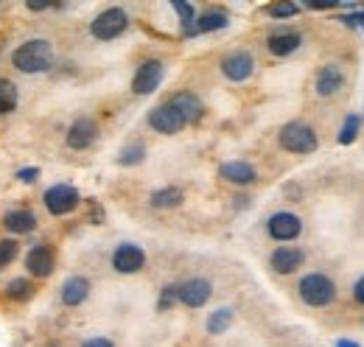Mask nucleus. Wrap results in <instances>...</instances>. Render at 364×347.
<instances>
[{
    "label": "nucleus",
    "instance_id": "nucleus-1",
    "mask_svg": "<svg viewBox=\"0 0 364 347\" xmlns=\"http://www.w3.org/2000/svg\"><path fill=\"white\" fill-rule=\"evenodd\" d=\"M56 62V53H53V45L43 40V37H34V40H26L14 53H11V65L26 73V76H37V73H48Z\"/></svg>",
    "mask_w": 364,
    "mask_h": 347
},
{
    "label": "nucleus",
    "instance_id": "nucleus-2",
    "mask_svg": "<svg viewBox=\"0 0 364 347\" xmlns=\"http://www.w3.org/2000/svg\"><path fill=\"white\" fill-rule=\"evenodd\" d=\"M336 294H339L336 280L325 272H309L297 283V297L309 308H328V305L336 303Z\"/></svg>",
    "mask_w": 364,
    "mask_h": 347
},
{
    "label": "nucleus",
    "instance_id": "nucleus-3",
    "mask_svg": "<svg viewBox=\"0 0 364 347\" xmlns=\"http://www.w3.org/2000/svg\"><path fill=\"white\" fill-rule=\"evenodd\" d=\"M277 146L289 154H314L319 149V134L306 121H289L277 132Z\"/></svg>",
    "mask_w": 364,
    "mask_h": 347
},
{
    "label": "nucleus",
    "instance_id": "nucleus-4",
    "mask_svg": "<svg viewBox=\"0 0 364 347\" xmlns=\"http://www.w3.org/2000/svg\"><path fill=\"white\" fill-rule=\"evenodd\" d=\"M129 23H132V20H129L127 9H121V6H109V9L98 11V14L90 20V37L92 40H98V43H112V40H118V37L127 34Z\"/></svg>",
    "mask_w": 364,
    "mask_h": 347
},
{
    "label": "nucleus",
    "instance_id": "nucleus-5",
    "mask_svg": "<svg viewBox=\"0 0 364 347\" xmlns=\"http://www.w3.org/2000/svg\"><path fill=\"white\" fill-rule=\"evenodd\" d=\"M43 205L50 216H70L82 205V193H79V188L59 182V185H50L43 193Z\"/></svg>",
    "mask_w": 364,
    "mask_h": 347
},
{
    "label": "nucleus",
    "instance_id": "nucleus-6",
    "mask_svg": "<svg viewBox=\"0 0 364 347\" xmlns=\"http://www.w3.org/2000/svg\"><path fill=\"white\" fill-rule=\"evenodd\" d=\"M348 87V70L342 62H325L314 73V92L319 98H336Z\"/></svg>",
    "mask_w": 364,
    "mask_h": 347
},
{
    "label": "nucleus",
    "instance_id": "nucleus-7",
    "mask_svg": "<svg viewBox=\"0 0 364 347\" xmlns=\"http://www.w3.org/2000/svg\"><path fill=\"white\" fill-rule=\"evenodd\" d=\"M219 70H222V76H225L228 82H232V85H244V82H250L252 73H255V56H252L250 50H244V48L230 50V53L222 56Z\"/></svg>",
    "mask_w": 364,
    "mask_h": 347
},
{
    "label": "nucleus",
    "instance_id": "nucleus-8",
    "mask_svg": "<svg viewBox=\"0 0 364 347\" xmlns=\"http://www.w3.org/2000/svg\"><path fill=\"white\" fill-rule=\"evenodd\" d=\"M166 79V62L157 56H149L137 65L135 76H132V92L135 95H151L157 92V87Z\"/></svg>",
    "mask_w": 364,
    "mask_h": 347
},
{
    "label": "nucleus",
    "instance_id": "nucleus-9",
    "mask_svg": "<svg viewBox=\"0 0 364 347\" xmlns=\"http://www.w3.org/2000/svg\"><path fill=\"white\" fill-rule=\"evenodd\" d=\"M267 235L272 241H277L280 247L291 244V241H297L303 235V218L297 213H291V210H277V213L267 218Z\"/></svg>",
    "mask_w": 364,
    "mask_h": 347
},
{
    "label": "nucleus",
    "instance_id": "nucleus-10",
    "mask_svg": "<svg viewBox=\"0 0 364 347\" xmlns=\"http://www.w3.org/2000/svg\"><path fill=\"white\" fill-rule=\"evenodd\" d=\"M146 124L151 127V132H157V134H166V137H171V134H180L188 124H185V118H182L180 112L168 104V101H163V104H157V107H151L149 110V115H146Z\"/></svg>",
    "mask_w": 364,
    "mask_h": 347
},
{
    "label": "nucleus",
    "instance_id": "nucleus-11",
    "mask_svg": "<svg viewBox=\"0 0 364 347\" xmlns=\"http://www.w3.org/2000/svg\"><path fill=\"white\" fill-rule=\"evenodd\" d=\"M146 250L143 247H137L132 241H124V244H118L115 250H112V269L118 272V274H137V272H143L146 269Z\"/></svg>",
    "mask_w": 364,
    "mask_h": 347
},
{
    "label": "nucleus",
    "instance_id": "nucleus-12",
    "mask_svg": "<svg viewBox=\"0 0 364 347\" xmlns=\"http://www.w3.org/2000/svg\"><path fill=\"white\" fill-rule=\"evenodd\" d=\"M177 294H180V305L185 308H205L213 297V283L208 277H188L177 283Z\"/></svg>",
    "mask_w": 364,
    "mask_h": 347
},
{
    "label": "nucleus",
    "instance_id": "nucleus-13",
    "mask_svg": "<svg viewBox=\"0 0 364 347\" xmlns=\"http://www.w3.org/2000/svg\"><path fill=\"white\" fill-rule=\"evenodd\" d=\"M306 258H309L306 250H300L294 244H283V247L272 250L269 269H272L274 274H280V277H289V274H294V272H300L306 266Z\"/></svg>",
    "mask_w": 364,
    "mask_h": 347
},
{
    "label": "nucleus",
    "instance_id": "nucleus-14",
    "mask_svg": "<svg viewBox=\"0 0 364 347\" xmlns=\"http://www.w3.org/2000/svg\"><path fill=\"white\" fill-rule=\"evenodd\" d=\"M95 140H98V121L90 118V115L76 118V121L68 127V132H65V143H68V149H73V151H87Z\"/></svg>",
    "mask_w": 364,
    "mask_h": 347
},
{
    "label": "nucleus",
    "instance_id": "nucleus-15",
    "mask_svg": "<svg viewBox=\"0 0 364 347\" xmlns=\"http://www.w3.org/2000/svg\"><path fill=\"white\" fill-rule=\"evenodd\" d=\"M53 269H56V250L50 244H37V247L28 250V255H26V272L31 277H40V280L50 277Z\"/></svg>",
    "mask_w": 364,
    "mask_h": 347
},
{
    "label": "nucleus",
    "instance_id": "nucleus-16",
    "mask_svg": "<svg viewBox=\"0 0 364 347\" xmlns=\"http://www.w3.org/2000/svg\"><path fill=\"white\" fill-rule=\"evenodd\" d=\"M300 48H303V34L297 28H277L267 37V50L277 59H286V56L297 53Z\"/></svg>",
    "mask_w": 364,
    "mask_h": 347
},
{
    "label": "nucleus",
    "instance_id": "nucleus-17",
    "mask_svg": "<svg viewBox=\"0 0 364 347\" xmlns=\"http://www.w3.org/2000/svg\"><path fill=\"white\" fill-rule=\"evenodd\" d=\"M168 104H171L182 118H185V124H188V127H191V124H199V121L205 118V104H202V98H199L196 92H191V90H180V92H174V95L168 98Z\"/></svg>",
    "mask_w": 364,
    "mask_h": 347
},
{
    "label": "nucleus",
    "instance_id": "nucleus-18",
    "mask_svg": "<svg viewBox=\"0 0 364 347\" xmlns=\"http://www.w3.org/2000/svg\"><path fill=\"white\" fill-rule=\"evenodd\" d=\"M90 289H92L90 280L85 274H70L62 283V289H59V300H62V305H68V308H79V305L90 297Z\"/></svg>",
    "mask_w": 364,
    "mask_h": 347
},
{
    "label": "nucleus",
    "instance_id": "nucleus-19",
    "mask_svg": "<svg viewBox=\"0 0 364 347\" xmlns=\"http://www.w3.org/2000/svg\"><path fill=\"white\" fill-rule=\"evenodd\" d=\"M219 176L230 182V185H238V188H247L252 182H258V171L252 163L247 160H230V163H222L219 166Z\"/></svg>",
    "mask_w": 364,
    "mask_h": 347
},
{
    "label": "nucleus",
    "instance_id": "nucleus-20",
    "mask_svg": "<svg viewBox=\"0 0 364 347\" xmlns=\"http://www.w3.org/2000/svg\"><path fill=\"white\" fill-rule=\"evenodd\" d=\"M230 26V14L225 9H205L202 14H196V26H193V37L199 34H213Z\"/></svg>",
    "mask_w": 364,
    "mask_h": 347
},
{
    "label": "nucleus",
    "instance_id": "nucleus-21",
    "mask_svg": "<svg viewBox=\"0 0 364 347\" xmlns=\"http://www.w3.org/2000/svg\"><path fill=\"white\" fill-rule=\"evenodd\" d=\"M3 227L14 235H26V233H34L37 230V216L26 208H14V210H6L3 213Z\"/></svg>",
    "mask_w": 364,
    "mask_h": 347
},
{
    "label": "nucleus",
    "instance_id": "nucleus-22",
    "mask_svg": "<svg viewBox=\"0 0 364 347\" xmlns=\"http://www.w3.org/2000/svg\"><path fill=\"white\" fill-rule=\"evenodd\" d=\"M185 202V191L177 185H166V188H157L149 193V208L154 210H174Z\"/></svg>",
    "mask_w": 364,
    "mask_h": 347
},
{
    "label": "nucleus",
    "instance_id": "nucleus-23",
    "mask_svg": "<svg viewBox=\"0 0 364 347\" xmlns=\"http://www.w3.org/2000/svg\"><path fill=\"white\" fill-rule=\"evenodd\" d=\"M232 322H235V308L222 305V308H216V311L208 314V319H205V331H208L210 336H222V333H228L230 328H232Z\"/></svg>",
    "mask_w": 364,
    "mask_h": 347
},
{
    "label": "nucleus",
    "instance_id": "nucleus-24",
    "mask_svg": "<svg viewBox=\"0 0 364 347\" xmlns=\"http://www.w3.org/2000/svg\"><path fill=\"white\" fill-rule=\"evenodd\" d=\"M362 115L359 112H348L345 115V121H342V127H339V134H336V143L339 146H353L356 140H359V134H362Z\"/></svg>",
    "mask_w": 364,
    "mask_h": 347
},
{
    "label": "nucleus",
    "instance_id": "nucleus-25",
    "mask_svg": "<svg viewBox=\"0 0 364 347\" xmlns=\"http://www.w3.org/2000/svg\"><path fill=\"white\" fill-rule=\"evenodd\" d=\"M3 292H6V297H9L11 303H28V300L34 297V283H31L28 277H11Z\"/></svg>",
    "mask_w": 364,
    "mask_h": 347
},
{
    "label": "nucleus",
    "instance_id": "nucleus-26",
    "mask_svg": "<svg viewBox=\"0 0 364 347\" xmlns=\"http://www.w3.org/2000/svg\"><path fill=\"white\" fill-rule=\"evenodd\" d=\"M143 160H146V143L143 140H132L118 151V166H124V169H135Z\"/></svg>",
    "mask_w": 364,
    "mask_h": 347
},
{
    "label": "nucleus",
    "instance_id": "nucleus-27",
    "mask_svg": "<svg viewBox=\"0 0 364 347\" xmlns=\"http://www.w3.org/2000/svg\"><path fill=\"white\" fill-rule=\"evenodd\" d=\"M171 9H174V14L180 17L182 37H193V26H196V9H193V3L174 0V3H171Z\"/></svg>",
    "mask_w": 364,
    "mask_h": 347
},
{
    "label": "nucleus",
    "instance_id": "nucleus-28",
    "mask_svg": "<svg viewBox=\"0 0 364 347\" xmlns=\"http://www.w3.org/2000/svg\"><path fill=\"white\" fill-rule=\"evenodd\" d=\"M17 104H20V90H17V85L9 82V79H0V115L14 112Z\"/></svg>",
    "mask_w": 364,
    "mask_h": 347
},
{
    "label": "nucleus",
    "instance_id": "nucleus-29",
    "mask_svg": "<svg viewBox=\"0 0 364 347\" xmlns=\"http://www.w3.org/2000/svg\"><path fill=\"white\" fill-rule=\"evenodd\" d=\"M264 11H267L272 20H291V17H297V14L303 11V3H294V0H277V3H269Z\"/></svg>",
    "mask_w": 364,
    "mask_h": 347
},
{
    "label": "nucleus",
    "instance_id": "nucleus-30",
    "mask_svg": "<svg viewBox=\"0 0 364 347\" xmlns=\"http://www.w3.org/2000/svg\"><path fill=\"white\" fill-rule=\"evenodd\" d=\"M17 255H20V241L17 238H0V269L11 266Z\"/></svg>",
    "mask_w": 364,
    "mask_h": 347
},
{
    "label": "nucleus",
    "instance_id": "nucleus-31",
    "mask_svg": "<svg viewBox=\"0 0 364 347\" xmlns=\"http://www.w3.org/2000/svg\"><path fill=\"white\" fill-rule=\"evenodd\" d=\"M339 23H342V26H348V28H353V31H362L364 34V6L353 3V6H350V14H342V17H339Z\"/></svg>",
    "mask_w": 364,
    "mask_h": 347
},
{
    "label": "nucleus",
    "instance_id": "nucleus-32",
    "mask_svg": "<svg viewBox=\"0 0 364 347\" xmlns=\"http://www.w3.org/2000/svg\"><path fill=\"white\" fill-rule=\"evenodd\" d=\"M174 305H180V294H177V283L163 286L160 297H157V311H171Z\"/></svg>",
    "mask_w": 364,
    "mask_h": 347
},
{
    "label": "nucleus",
    "instance_id": "nucleus-33",
    "mask_svg": "<svg viewBox=\"0 0 364 347\" xmlns=\"http://www.w3.org/2000/svg\"><path fill=\"white\" fill-rule=\"evenodd\" d=\"M303 9H309V11H336V9H342V3H336V0H309V3H303Z\"/></svg>",
    "mask_w": 364,
    "mask_h": 347
},
{
    "label": "nucleus",
    "instance_id": "nucleus-34",
    "mask_svg": "<svg viewBox=\"0 0 364 347\" xmlns=\"http://www.w3.org/2000/svg\"><path fill=\"white\" fill-rule=\"evenodd\" d=\"M40 179V169L37 166H31V169H20L17 171V182H23V185H34Z\"/></svg>",
    "mask_w": 364,
    "mask_h": 347
},
{
    "label": "nucleus",
    "instance_id": "nucleus-35",
    "mask_svg": "<svg viewBox=\"0 0 364 347\" xmlns=\"http://www.w3.org/2000/svg\"><path fill=\"white\" fill-rule=\"evenodd\" d=\"M350 297H353V303L364 308V274L356 277V283H353V289H350Z\"/></svg>",
    "mask_w": 364,
    "mask_h": 347
},
{
    "label": "nucleus",
    "instance_id": "nucleus-36",
    "mask_svg": "<svg viewBox=\"0 0 364 347\" xmlns=\"http://www.w3.org/2000/svg\"><path fill=\"white\" fill-rule=\"evenodd\" d=\"M82 347H115V342L107 339V336H92L87 342H82Z\"/></svg>",
    "mask_w": 364,
    "mask_h": 347
},
{
    "label": "nucleus",
    "instance_id": "nucleus-37",
    "mask_svg": "<svg viewBox=\"0 0 364 347\" xmlns=\"http://www.w3.org/2000/svg\"><path fill=\"white\" fill-rule=\"evenodd\" d=\"M26 9L28 11H48V9H53V3H26Z\"/></svg>",
    "mask_w": 364,
    "mask_h": 347
},
{
    "label": "nucleus",
    "instance_id": "nucleus-38",
    "mask_svg": "<svg viewBox=\"0 0 364 347\" xmlns=\"http://www.w3.org/2000/svg\"><path fill=\"white\" fill-rule=\"evenodd\" d=\"M336 347H364L356 339H336Z\"/></svg>",
    "mask_w": 364,
    "mask_h": 347
},
{
    "label": "nucleus",
    "instance_id": "nucleus-39",
    "mask_svg": "<svg viewBox=\"0 0 364 347\" xmlns=\"http://www.w3.org/2000/svg\"><path fill=\"white\" fill-rule=\"evenodd\" d=\"M362 121H364V115H362Z\"/></svg>",
    "mask_w": 364,
    "mask_h": 347
}]
</instances>
